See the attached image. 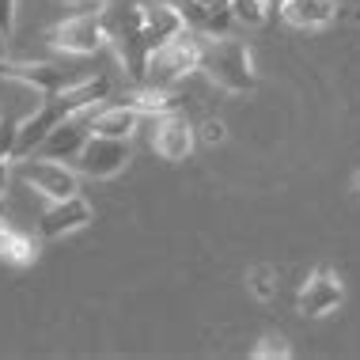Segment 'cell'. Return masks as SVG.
I'll return each mask as SVG.
<instances>
[{
	"label": "cell",
	"instance_id": "5",
	"mask_svg": "<svg viewBox=\"0 0 360 360\" xmlns=\"http://www.w3.org/2000/svg\"><path fill=\"white\" fill-rule=\"evenodd\" d=\"M129 141H118V137H99V133H91V137L84 141L80 155H76V171L87 174V179H114V174H122L129 167Z\"/></svg>",
	"mask_w": 360,
	"mask_h": 360
},
{
	"label": "cell",
	"instance_id": "22",
	"mask_svg": "<svg viewBox=\"0 0 360 360\" xmlns=\"http://www.w3.org/2000/svg\"><path fill=\"white\" fill-rule=\"evenodd\" d=\"M4 182H8V160H0V190H4Z\"/></svg>",
	"mask_w": 360,
	"mask_h": 360
},
{
	"label": "cell",
	"instance_id": "19",
	"mask_svg": "<svg viewBox=\"0 0 360 360\" xmlns=\"http://www.w3.org/2000/svg\"><path fill=\"white\" fill-rule=\"evenodd\" d=\"M292 356V342L285 334H266L255 345V360H288Z\"/></svg>",
	"mask_w": 360,
	"mask_h": 360
},
{
	"label": "cell",
	"instance_id": "7",
	"mask_svg": "<svg viewBox=\"0 0 360 360\" xmlns=\"http://www.w3.org/2000/svg\"><path fill=\"white\" fill-rule=\"evenodd\" d=\"M95 106H99V103H95ZM95 106H84V110L61 118L42 137V144L34 148V155H46V160H76L80 148H84V141L91 137V114H95Z\"/></svg>",
	"mask_w": 360,
	"mask_h": 360
},
{
	"label": "cell",
	"instance_id": "8",
	"mask_svg": "<svg viewBox=\"0 0 360 360\" xmlns=\"http://www.w3.org/2000/svg\"><path fill=\"white\" fill-rule=\"evenodd\" d=\"M0 80H19L27 87H34L38 95H53V91H65V87L80 84L84 72L69 69V65H15V61H0Z\"/></svg>",
	"mask_w": 360,
	"mask_h": 360
},
{
	"label": "cell",
	"instance_id": "14",
	"mask_svg": "<svg viewBox=\"0 0 360 360\" xmlns=\"http://www.w3.org/2000/svg\"><path fill=\"white\" fill-rule=\"evenodd\" d=\"M0 262L19 266V269H27V266H34V262H38V239L23 236L19 228H12L8 217L0 220Z\"/></svg>",
	"mask_w": 360,
	"mask_h": 360
},
{
	"label": "cell",
	"instance_id": "1",
	"mask_svg": "<svg viewBox=\"0 0 360 360\" xmlns=\"http://www.w3.org/2000/svg\"><path fill=\"white\" fill-rule=\"evenodd\" d=\"M198 69L217 87L231 95H247L258 87V72L250 61V46L236 34H201Z\"/></svg>",
	"mask_w": 360,
	"mask_h": 360
},
{
	"label": "cell",
	"instance_id": "9",
	"mask_svg": "<svg viewBox=\"0 0 360 360\" xmlns=\"http://www.w3.org/2000/svg\"><path fill=\"white\" fill-rule=\"evenodd\" d=\"M91 205L80 198V193H72V198H61V201H50V209L42 212V220H38V231H42V239H61V236H72V231H80L91 224Z\"/></svg>",
	"mask_w": 360,
	"mask_h": 360
},
{
	"label": "cell",
	"instance_id": "23",
	"mask_svg": "<svg viewBox=\"0 0 360 360\" xmlns=\"http://www.w3.org/2000/svg\"><path fill=\"white\" fill-rule=\"evenodd\" d=\"M8 217V198H4V190H0V220Z\"/></svg>",
	"mask_w": 360,
	"mask_h": 360
},
{
	"label": "cell",
	"instance_id": "10",
	"mask_svg": "<svg viewBox=\"0 0 360 360\" xmlns=\"http://www.w3.org/2000/svg\"><path fill=\"white\" fill-rule=\"evenodd\" d=\"M152 148L160 152L167 163L190 160V152H193V125L182 118L179 110H174V114H160V122H155V137H152Z\"/></svg>",
	"mask_w": 360,
	"mask_h": 360
},
{
	"label": "cell",
	"instance_id": "4",
	"mask_svg": "<svg viewBox=\"0 0 360 360\" xmlns=\"http://www.w3.org/2000/svg\"><path fill=\"white\" fill-rule=\"evenodd\" d=\"M15 163H19V179H23L27 186H34L42 198L61 201V198L80 193V171L69 167V163L46 160V155H23V160H15Z\"/></svg>",
	"mask_w": 360,
	"mask_h": 360
},
{
	"label": "cell",
	"instance_id": "2",
	"mask_svg": "<svg viewBox=\"0 0 360 360\" xmlns=\"http://www.w3.org/2000/svg\"><path fill=\"white\" fill-rule=\"evenodd\" d=\"M198 50H201V34H193L190 27L167 38L163 46H155L144 61V84L152 87H174L182 76H190L198 69Z\"/></svg>",
	"mask_w": 360,
	"mask_h": 360
},
{
	"label": "cell",
	"instance_id": "24",
	"mask_svg": "<svg viewBox=\"0 0 360 360\" xmlns=\"http://www.w3.org/2000/svg\"><path fill=\"white\" fill-rule=\"evenodd\" d=\"M198 4H209V8H228V0H198Z\"/></svg>",
	"mask_w": 360,
	"mask_h": 360
},
{
	"label": "cell",
	"instance_id": "6",
	"mask_svg": "<svg viewBox=\"0 0 360 360\" xmlns=\"http://www.w3.org/2000/svg\"><path fill=\"white\" fill-rule=\"evenodd\" d=\"M342 300H345L342 277H338L330 266H319V269H311L307 281L300 285L296 311L307 315V319H326V315H334V311L342 307Z\"/></svg>",
	"mask_w": 360,
	"mask_h": 360
},
{
	"label": "cell",
	"instance_id": "13",
	"mask_svg": "<svg viewBox=\"0 0 360 360\" xmlns=\"http://www.w3.org/2000/svg\"><path fill=\"white\" fill-rule=\"evenodd\" d=\"M144 114H137L133 106H106V110H99L95 106V114H91V133H99V137H118V141H129L133 133H137V125H141Z\"/></svg>",
	"mask_w": 360,
	"mask_h": 360
},
{
	"label": "cell",
	"instance_id": "17",
	"mask_svg": "<svg viewBox=\"0 0 360 360\" xmlns=\"http://www.w3.org/2000/svg\"><path fill=\"white\" fill-rule=\"evenodd\" d=\"M228 8H231V19L243 27H262L269 15L266 0H228Z\"/></svg>",
	"mask_w": 360,
	"mask_h": 360
},
{
	"label": "cell",
	"instance_id": "12",
	"mask_svg": "<svg viewBox=\"0 0 360 360\" xmlns=\"http://www.w3.org/2000/svg\"><path fill=\"white\" fill-rule=\"evenodd\" d=\"M281 15L292 27H304V31H323L338 19V0H285Z\"/></svg>",
	"mask_w": 360,
	"mask_h": 360
},
{
	"label": "cell",
	"instance_id": "15",
	"mask_svg": "<svg viewBox=\"0 0 360 360\" xmlns=\"http://www.w3.org/2000/svg\"><path fill=\"white\" fill-rule=\"evenodd\" d=\"M125 106H133L137 114H174L179 110V95L171 87H152V84H141L137 91L125 95Z\"/></svg>",
	"mask_w": 360,
	"mask_h": 360
},
{
	"label": "cell",
	"instance_id": "20",
	"mask_svg": "<svg viewBox=\"0 0 360 360\" xmlns=\"http://www.w3.org/2000/svg\"><path fill=\"white\" fill-rule=\"evenodd\" d=\"M193 141H201V144H209V148H217V144L228 141V125H224L220 118H209V122H201L198 129H193Z\"/></svg>",
	"mask_w": 360,
	"mask_h": 360
},
{
	"label": "cell",
	"instance_id": "27",
	"mask_svg": "<svg viewBox=\"0 0 360 360\" xmlns=\"http://www.w3.org/2000/svg\"><path fill=\"white\" fill-rule=\"evenodd\" d=\"M281 4H285V0H266V8H281Z\"/></svg>",
	"mask_w": 360,
	"mask_h": 360
},
{
	"label": "cell",
	"instance_id": "26",
	"mask_svg": "<svg viewBox=\"0 0 360 360\" xmlns=\"http://www.w3.org/2000/svg\"><path fill=\"white\" fill-rule=\"evenodd\" d=\"M353 190H356V193H360V171H356V174H353Z\"/></svg>",
	"mask_w": 360,
	"mask_h": 360
},
{
	"label": "cell",
	"instance_id": "25",
	"mask_svg": "<svg viewBox=\"0 0 360 360\" xmlns=\"http://www.w3.org/2000/svg\"><path fill=\"white\" fill-rule=\"evenodd\" d=\"M4 57H8V38L0 34V61H4Z\"/></svg>",
	"mask_w": 360,
	"mask_h": 360
},
{
	"label": "cell",
	"instance_id": "21",
	"mask_svg": "<svg viewBox=\"0 0 360 360\" xmlns=\"http://www.w3.org/2000/svg\"><path fill=\"white\" fill-rule=\"evenodd\" d=\"M15 27V0H0V34H12Z\"/></svg>",
	"mask_w": 360,
	"mask_h": 360
},
{
	"label": "cell",
	"instance_id": "16",
	"mask_svg": "<svg viewBox=\"0 0 360 360\" xmlns=\"http://www.w3.org/2000/svg\"><path fill=\"white\" fill-rule=\"evenodd\" d=\"M243 281H247V292L258 300V304H274V300H277L281 281H277V269L269 266V262H258V266H250Z\"/></svg>",
	"mask_w": 360,
	"mask_h": 360
},
{
	"label": "cell",
	"instance_id": "3",
	"mask_svg": "<svg viewBox=\"0 0 360 360\" xmlns=\"http://www.w3.org/2000/svg\"><path fill=\"white\" fill-rule=\"evenodd\" d=\"M106 42H110V38H106L103 15H87V12H76L72 19L53 23L50 31H46V46H53L57 53H69V57H91V53H99Z\"/></svg>",
	"mask_w": 360,
	"mask_h": 360
},
{
	"label": "cell",
	"instance_id": "11",
	"mask_svg": "<svg viewBox=\"0 0 360 360\" xmlns=\"http://www.w3.org/2000/svg\"><path fill=\"white\" fill-rule=\"evenodd\" d=\"M179 31H186L179 4H144V27H141L144 53H152L155 46H163L167 38H174Z\"/></svg>",
	"mask_w": 360,
	"mask_h": 360
},
{
	"label": "cell",
	"instance_id": "18",
	"mask_svg": "<svg viewBox=\"0 0 360 360\" xmlns=\"http://www.w3.org/2000/svg\"><path fill=\"white\" fill-rule=\"evenodd\" d=\"M27 114H31V110H27ZM27 114H0V160L12 163L15 141H19V125H23Z\"/></svg>",
	"mask_w": 360,
	"mask_h": 360
}]
</instances>
